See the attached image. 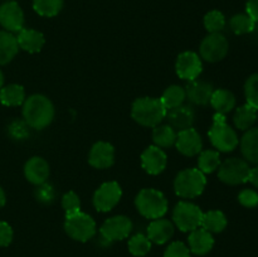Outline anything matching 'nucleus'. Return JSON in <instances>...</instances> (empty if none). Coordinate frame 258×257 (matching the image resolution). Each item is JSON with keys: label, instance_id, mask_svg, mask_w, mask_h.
Returning a JSON list of instances; mask_svg holds the SVG:
<instances>
[{"label": "nucleus", "instance_id": "26", "mask_svg": "<svg viewBox=\"0 0 258 257\" xmlns=\"http://www.w3.org/2000/svg\"><path fill=\"white\" fill-rule=\"evenodd\" d=\"M201 227L211 233H219L227 227V217L221 211L206 212L203 213Z\"/></svg>", "mask_w": 258, "mask_h": 257}, {"label": "nucleus", "instance_id": "45", "mask_svg": "<svg viewBox=\"0 0 258 257\" xmlns=\"http://www.w3.org/2000/svg\"><path fill=\"white\" fill-rule=\"evenodd\" d=\"M5 204V193L2 188H0V208Z\"/></svg>", "mask_w": 258, "mask_h": 257}, {"label": "nucleus", "instance_id": "38", "mask_svg": "<svg viewBox=\"0 0 258 257\" xmlns=\"http://www.w3.org/2000/svg\"><path fill=\"white\" fill-rule=\"evenodd\" d=\"M34 196L37 198V201L40 202V203L50 204L53 203V201L55 198V189L52 184L45 181V183L39 184L37 186V189L34 191Z\"/></svg>", "mask_w": 258, "mask_h": 257}, {"label": "nucleus", "instance_id": "36", "mask_svg": "<svg viewBox=\"0 0 258 257\" xmlns=\"http://www.w3.org/2000/svg\"><path fill=\"white\" fill-rule=\"evenodd\" d=\"M247 103L258 110V73H254L244 83Z\"/></svg>", "mask_w": 258, "mask_h": 257}, {"label": "nucleus", "instance_id": "47", "mask_svg": "<svg viewBox=\"0 0 258 257\" xmlns=\"http://www.w3.org/2000/svg\"><path fill=\"white\" fill-rule=\"evenodd\" d=\"M8 2H10V0H8Z\"/></svg>", "mask_w": 258, "mask_h": 257}, {"label": "nucleus", "instance_id": "41", "mask_svg": "<svg viewBox=\"0 0 258 257\" xmlns=\"http://www.w3.org/2000/svg\"><path fill=\"white\" fill-rule=\"evenodd\" d=\"M239 203L247 208H254L258 206V193L252 189H243L238 194Z\"/></svg>", "mask_w": 258, "mask_h": 257}, {"label": "nucleus", "instance_id": "14", "mask_svg": "<svg viewBox=\"0 0 258 257\" xmlns=\"http://www.w3.org/2000/svg\"><path fill=\"white\" fill-rule=\"evenodd\" d=\"M168 164L166 154L159 146H149L141 154V165L146 173L158 175L163 173Z\"/></svg>", "mask_w": 258, "mask_h": 257}, {"label": "nucleus", "instance_id": "19", "mask_svg": "<svg viewBox=\"0 0 258 257\" xmlns=\"http://www.w3.org/2000/svg\"><path fill=\"white\" fill-rule=\"evenodd\" d=\"M24 174L30 183L39 185L45 183L49 176V164L40 156H33L25 163Z\"/></svg>", "mask_w": 258, "mask_h": 257}, {"label": "nucleus", "instance_id": "44", "mask_svg": "<svg viewBox=\"0 0 258 257\" xmlns=\"http://www.w3.org/2000/svg\"><path fill=\"white\" fill-rule=\"evenodd\" d=\"M248 181H251L254 186L258 188V166L256 168L251 169L249 170V175H248Z\"/></svg>", "mask_w": 258, "mask_h": 257}, {"label": "nucleus", "instance_id": "5", "mask_svg": "<svg viewBox=\"0 0 258 257\" xmlns=\"http://www.w3.org/2000/svg\"><path fill=\"white\" fill-rule=\"evenodd\" d=\"M211 143L219 151L228 153L236 149L238 145V136L236 131L227 123L226 116L216 113L213 117V125L208 133Z\"/></svg>", "mask_w": 258, "mask_h": 257}, {"label": "nucleus", "instance_id": "17", "mask_svg": "<svg viewBox=\"0 0 258 257\" xmlns=\"http://www.w3.org/2000/svg\"><path fill=\"white\" fill-rule=\"evenodd\" d=\"M185 90L186 98H188L190 102L196 103L199 106H206L211 102V97L213 95V85L207 81L203 80H196L189 81V83L186 85Z\"/></svg>", "mask_w": 258, "mask_h": 257}, {"label": "nucleus", "instance_id": "37", "mask_svg": "<svg viewBox=\"0 0 258 257\" xmlns=\"http://www.w3.org/2000/svg\"><path fill=\"white\" fill-rule=\"evenodd\" d=\"M8 134L14 140H25L29 138V126L24 120H14L8 126Z\"/></svg>", "mask_w": 258, "mask_h": 257}, {"label": "nucleus", "instance_id": "27", "mask_svg": "<svg viewBox=\"0 0 258 257\" xmlns=\"http://www.w3.org/2000/svg\"><path fill=\"white\" fill-rule=\"evenodd\" d=\"M25 91L20 85H9L0 90V102L5 106H19L24 103Z\"/></svg>", "mask_w": 258, "mask_h": 257}, {"label": "nucleus", "instance_id": "31", "mask_svg": "<svg viewBox=\"0 0 258 257\" xmlns=\"http://www.w3.org/2000/svg\"><path fill=\"white\" fill-rule=\"evenodd\" d=\"M64 0H33V9L35 13L45 18H52L59 14Z\"/></svg>", "mask_w": 258, "mask_h": 257}, {"label": "nucleus", "instance_id": "15", "mask_svg": "<svg viewBox=\"0 0 258 257\" xmlns=\"http://www.w3.org/2000/svg\"><path fill=\"white\" fill-rule=\"evenodd\" d=\"M176 149L179 153H181L185 156H194L198 155L203 148V141H202L201 135L196 128L190 127L186 130L179 131L176 134L175 140Z\"/></svg>", "mask_w": 258, "mask_h": 257}, {"label": "nucleus", "instance_id": "20", "mask_svg": "<svg viewBox=\"0 0 258 257\" xmlns=\"http://www.w3.org/2000/svg\"><path fill=\"white\" fill-rule=\"evenodd\" d=\"M188 241L190 252H193L194 254H198V256L207 254L214 246V238L212 233L207 229L202 228V227L190 232Z\"/></svg>", "mask_w": 258, "mask_h": 257}, {"label": "nucleus", "instance_id": "33", "mask_svg": "<svg viewBox=\"0 0 258 257\" xmlns=\"http://www.w3.org/2000/svg\"><path fill=\"white\" fill-rule=\"evenodd\" d=\"M231 29L233 30V33L236 34L242 35V34H248L256 27V22L249 17L248 14H236L231 18Z\"/></svg>", "mask_w": 258, "mask_h": 257}, {"label": "nucleus", "instance_id": "23", "mask_svg": "<svg viewBox=\"0 0 258 257\" xmlns=\"http://www.w3.org/2000/svg\"><path fill=\"white\" fill-rule=\"evenodd\" d=\"M209 103L217 111V113L226 115L229 111L233 110L234 106H236V97H234L231 91L219 88V90L213 91V95H212Z\"/></svg>", "mask_w": 258, "mask_h": 257}, {"label": "nucleus", "instance_id": "25", "mask_svg": "<svg viewBox=\"0 0 258 257\" xmlns=\"http://www.w3.org/2000/svg\"><path fill=\"white\" fill-rule=\"evenodd\" d=\"M241 150L244 158L251 163L258 164V128H248L242 136Z\"/></svg>", "mask_w": 258, "mask_h": 257}, {"label": "nucleus", "instance_id": "24", "mask_svg": "<svg viewBox=\"0 0 258 257\" xmlns=\"http://www.w3.org/2000/svg\"><path fill=\"white\" fill-rule=\"evenodd\" d=\"M17 37L7 30H0V65H7L18 54Z\"/></svg>", "mask_w": 258, "mask_h": 257}, {"label": "nucleus", "instance_id": "18", "mask_svg": "<svg viewBox=\"0 0 258 257\" xmlns=\"http://www.w3.org/2000/svg\"><path fill=\"white\" fill-rule=\"evenodd\" d=\"M169 125L175 131H183L186 128H190L196 120V113L190 106L181 105L175 108H171L166 112Z\"/></svg>", "mask_w": 258, "mask_h": 257}, {"label": "nucleus", "instance_id": "32", "mask_svg": "<svg viewBox=\"0 0 258 257\" xmlns=\"http://www.w3.org/2000/svg\"><path fill=\"white\" fill-rule=\"evenodd\" d=\"M221 165L219 153L216 150H204L199 153L198 169L204 174L213 173Z\"/></svg>", "mask_w": 258, "mask_h": 257}, {"label": "nucleus", "instance_id": "35", "mask_svg": "<svg viewBox=\"0 0 258 257\" xmlns=\"http://www.w3.org/2000/svg\"><path fill=\"white\" fill-rule=\"evenodd\" d=\"M226 25V18L219 10H212L204 17V27L209 33H221Z\"/></svg>", "mask_w": 258, "mask_h": 257}, {"label": "nucleus", "instance_id": "34", "mask_svg": "<svg viewBox=\"0 0 258 257\" xmlns=\"http://www.w3.org/2000/svg\"><path fill=\"white\" fill-rule=\"evenodd\" d=\"M151 249V241L148 238V236L143 233L135 234L131 237L128 241V251L131 254L136 257H143L149 253Z\"/></svg>", "mask_w": 258, "mask_h": 257}, {"label": "nucleus", "instance_id": "28", "mask_svg": "<svg viewBox=\"0 0 258 257\" xmlns=\"http://www.w3.org/2000/svg\"><path fill=\"white\" fill-rule=\"evenodd\" d=\"M257 118V110L252 107L251 105H243L241 107L237 108L236 113H234V125L239 130H248L252 127Z\"/></svg>", "mask_w": 258, "mask_h": 257}, {"label": "nucleus", "instance_id": "13", "mask_svg": "<svg viewBox=\"0 0 258 257\" xmlns=\"http://www.w3.org/2000/svg\"><path fill=\"white\" fill-rule=\"evenodd\" d=\"M203 70L202 59L199 55L194 52H183L178 55L175 63L176 75L181 80L193 81L199 77Z\"/></svg>", "mask_w": 258, "mask_h": 257}, {"label": "nucleus", "instance_id": "39", "mask_svg": "<svg viewBox=\"0 0 258 257\" xmlns=\"http://www.w3.org/2000/svg\"><path fill=\"white\" fill-rule=\"evenodd\" d=\"M62 207L66 212V216H67V214L77 213V212L81 211L80 197H78L75 191H68V193H66L64 196H63Z\"/></svg>", "mask_w": 258, "mask_h": 257}, {"label": "nucleus", "instance_id": "21", "mask_svg": "<svg viewBox=\"0 0 258 257\" xmlns=\"http://www.w3.org/2000/svg\"><path fill=\"white\" fill-rule=\"evenodd\" d=\"M174 234V226L170 221L164 218L153 219L148 227V238L156 244L168 242Z\"/></svg>", "mask_w": 258, "mask_h": 257}, {"label": "nucleus", "instance_id": "11", "mask_svg": "<svg viewBox=\"0 0 258 257\" xmlns=\"http://www.w3.org/2000/svg\"><path fill=\"white\" fill-rule=\"evenodd\" d=\"M122 197V189L116 181L103 183L93 196V206L98 212H108L115 208Z\"/></svg>", "mask_w": 258, "mask_h": 257}, {"label": "nucleus", "instance_id": "22", "mask_svg": "<svg viewBox=\"0 0 258 257\" xmlns=\"http://www.w3.org/2000/svg\"><path fill=\"white\" fill-rule=\"evenodd\" d=\"M17 40L19 48H22L23 50L28 53L40 52L45 43L44 35L42 33L34 29H28V28H23L18 33Z\"/></svg>", "mask_w": 258, "mask_h": 257}, {"label": "nucleus", "instance_id": "6", "mask_svg": "<svg viewBox=\"0 0 258 257\" xmlns=\"http://www.w3.org/2000/svg\"><path fill=\"white\" fill-rule=\"evenodd\" d=\"M64 229L71 238L86 242L96 234V222L92 217L80 211L66 216Z\"/></svg>", "mask_w": 258, "mask_h": 257}, {"label": "nucleus", "instance_id": "4", "mask_svg": "<svg viewBox=\"0 0 258 257\" xmlns=\"http://www.w3.org/2000/svg\"><path fill=\"white\" fill-rule=\"evenodd\" d=\"M206 174L197 168L184 169L174 180V190L181 198L199 197L206 189Z\"/></svg>", "mask_w": 258, "mask_h": 257}, {"label": "nucleus", "instance_id": "43", "mask_svg": "<svg viewBox=\"0 0 258 257\" xmlns=\"http://www.w3.org/2000/svg\"><path fill=\"white\" fill-rule=\"evenodd\" d=\"M246 12L254 22H258V0H247Z\"/></svg>", "mask_w": 258, "mask_h": 257}, {"label": "nucleus", "instance_id": "30", "mask_svg": "<svg viewBox=\"0 0 258 257\" xmlns=\"http://www.w3.org/2000/svg\"><path fill=\"white\" fill-rule=\"evenodd\" d=\"M176 140V133L170 125H158L154 127L153 141L159 148H169L174 145Z\"/></svg>", "mask_w": 258, "mask_h": 257}, {"label": "nucleus", "instance_id": "3", "mask_svg": "<svg viewBox=\"0 0 258 257\" xmlns=\"http://www.w3.org/2000/svg\"><path fill=\"white\" fill-rule=\"evenodd\" d=\"M135 206L139 213L148 219L163 218L168 212V201L160 190L153 188L143 189L136 196Z\"/></svg>", "mask_w": 258, "mask_h": 257}, {"label": "nucleus", "instance_id": "8", "mask_svg": "<svg viewBox=\"0 0 258 257\" xmlns=\"http://www.w3.org/2000/svg\"><path fill=\"white\" fill-rule=\"evenodd\" d=\"M249 170L251 168L246 161L238 158H231L219 165L218 176L223 183L238 185L248 181Z\"/></svg>", "mask_w": 258, "mask_h": 257}, {"label": "nucleus", "instance_id": "42", "mask_svg": "<svg viewBox=\"0 0 258 257\" xmlns=\"http://www.w3.org/2000/svg\"><path fill=\"white\" fill-rule=\"evenodd\" d=\"M13 241V229L7 222L0 221V247H7Z\"/></svg>", "mask_w": 258, "mask_h": 257}, {"label": "nucleus", "instance_id": "7", "mask_svg": "<svg viewBox=\"0 0 258 257\" xmlns=\"http://www.w3.org/2000/svg\"><path fill=\"white\" fill-rule=\"evenodd\" d=\"M203 212L189 202H179L173 211V221L181 232H191L202 226Z\"/></svg>", "mask_w": 258, "mask_h": 257}, {"label": "nucleus", "instance_id": "12", "mask_svg": "<svg viewBox=\"0 0 258 257\" xmlns=\"http://www.w3.org/2000/svg\"><path fill=\"white\" fill-rule=\"evenodd\" d=\"M0 25L9 33H19L24 28V13L14 0L0 7Z\"/></svg>", "mask_w": 258, "mask_h": 257}, {"label": "nucleus", "instance_id": "46", "mask_svg": "<svg viewBox=\"0 0 258 257\" xmlns=\"http://www.w3.org/2000/svg\"><path fill=\"white\" fill-rule=\"evenodd\" d=\"M3 83H4V76H3V72L0 71V90L3 87Z\"/></svg>", "mask_w": 258, "mask_h": 257}, {"label": "nucleus", "instance_id": "16", "mask_svg": "<svg viewBox=\"0 0 258 257\" xmlns=\"http://www.w3.org/2000/svg\"><path fill=\"white\" fill-rule=\"evenodd\" d=\"M115 161V149L110 143L98 141L91 148L88 163L97 169H107Z\"/></svg>", "mask_w": 258, "mask_h": 257}, {"label": "nucleus", "instance_id": "40", "mask_svg": "<svg viewBox=\"0 0 258 257\" xmlns=\"http://www.w3.org/2000/svg\"><path fill=\"white\" fill-rule=\"evenodd\" d=\"M164 257H190V249L183 242H173L165 249Z\"/></svg>", "mask_w": 258, "mask_h": 257}, {"label": "nucleus", "instance_id": "1", "mask_svg": "<svg viewBox=\"0 0 258 257\" xmlns=\"http://www.w3.org/2000/svg\"><path fill=\"white\" fill-rule=\"evenodd\" d=\"M23 117L29 127L43 130L54 118V106L45 96L33 95L23 103Z\"/></svg>", "mask_w": 258, "mask_h": 257}, {"label": "nucleus", "instance_id": "2", "mask_svg": "<svg viewBox=\"0 0 258 257\" xmlns=\"http://www.w3.org/2000/svg\"><path fill=\"white\" fill-rule=\"evenodd\" d=\"M168 110L160 98L141 97L134 101L131 116L140 125L146 127H155L166 117Z\"/></svg>", "mask_w": 258, "mask_h": 257}, {"label": "nucleus", "instance_id": "9", "mask_svg": "<svg viewBox=\"0 0 258 257\" xmlns=\"http://www.w3.org/2000/svg\"><path fill=\"white\" fill-rule=\"evenodd\" d=\"M201 57L208 62H219L227 55L229 44L222 33H209L201 43Z\"/></svg>", "mask_w": 258, "mask_h": 257}, {"label": "nucleus", "instance_id": "10", "mask_svg": "<svg viewBox=\"0 0 258 257\" xmlns=\"http://www.w3.org/2000/svg\"><path fill=\"white\" fill-rule=\"evenodd\" d=\"M133 231V222L126 216H115L105 221L101 226L100 233L106 242L125 239Z\"/></svg>", "mask_w": 258, "mask_h": 257}, {"label": "nucleus", "instance_id": "29", "mask_svg": "<svg viewBox=\"0 0 258 257\" xmlns=\"http://www.w3.org/2000/svg\"><path fill=\"white\" fill-rule=\"evenodd\" d=\"M186 98L185 90L183 87L178 85L169 86L165 91H164L163 96H161V102L165 106L166 110H171V108H175L178 106L183 105L184 100Z\"/></svg>", "mask_w": 258, "mask_h": 257}]
</instances>
